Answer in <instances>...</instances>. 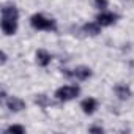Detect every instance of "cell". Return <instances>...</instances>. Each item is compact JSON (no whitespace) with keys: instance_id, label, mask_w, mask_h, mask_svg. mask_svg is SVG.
<instances>
[{"instance_id":"cell-1","label":"cell","mask_w":134,"mask_h":134,"mask_svg":"<svg viewBox=\"0 0 134 134\" xmlns=\"http://www.w3.org/2000/svg\"><path fill=\"white\" fill-rule=\"evenodd\" d=\"M18 10L14 5H5L2 8V30L5 35H14L18 30Z\"/></svg>"},{"instance_id":"cell-2","label":"cell","mask_w":134,"mask_h":134,"mask_svg":"<svg viewBox=\"0 0 134 134\" xmlns=\"http://www.w3.org/2000/svg\"><path fill=\"white\" fill-rule=\"evenodd\" d=\"M79 87L76 85H63L60 88H57L55 92V98L58 101H70V99H74L77 95H79Z\"/></svg>"},{"instance_id":"cell-3","label":"cell","mask_w":134,"mask_h":134,"mask_svg":"<svg viewBox=\"0 0 134 134\" xmlns=\"http://www.w3.org/2000/svg\"><path fill=\"white\" fill-rule=\"evenodd\" d=\"M30 24L36 30H54L55 29V22L51 19H46L43 14H33L30 19Z\"/></svg>"},{"instance_id":"cell-4","label":"cell","mask_w":134,"mask_h":134,"mask_svg":"<svg viewBox=\"0 0 134 134\" xmlns=\"http://www.w3.org/2000/svg\"><path fill=\"white\" fill-rule=\"evenodd\" d=\"M66 76H70V77H76L79 81H85L92 76V70L88 68V66H77L76 70H73V73H68L66 71L65 73Z\"/></svg>"},{"instance_id":"cell-5","label":"cell","mask_w":134,"mask_h":134,"mask_svg":"<svg viewBox=\"0 0 134 134\" xmlns=\"http://www.w3.org/2000/svg\"><path fill=\"white\" fill-rule=\"evenodd\" d=\"M115 21H117V16L114 13H99L96 16V22L99 25H104V27L106 25H112Z\"/></svg>"},{"instance_id":"cell-6","label":"cell","mask_w":134,"mask_h":134,"mask_svg":"<svg viewBox=\"0 0 134 134\" xmlns=\"http://www.w3.org/2000/svg\"><path fill=\"white\" fill-rule=\"evenodd\" d=\"M7 106H8V109H10L11 112H19V110H22V109L25 107V103H24L21 98L11 96V98H8V101H7Z\"/></svg>"},{"instance_id":"cell-7","label":"cell","mask_w":134,"mask_h":134,"mask_svg":"<svg viewBox=\"0 0 134 134\" xmlns=\"http://www.w3.org/2000/svg\"><path fill=\"white\" fill-rule=\"evenodd\" d=\"M81 107H82V110H84V114H93L95 110H96V107H98V103H96V99H93V98H87V99H84L82 103H81Z\"/></svg>"},{"instance_id":"cell-8","label":"cell","mask_w":134,"mask_h":134,"mask_svg":"<svg viewBox=\"0 0 134 134\" xmlns=\"http://www.w3.org/2000/svg\"><path fill=\"white\" fill-rule=\"evenodd\" d=\"M36 62H38L40 66H47L51 63V54L44 49H40L36 52Z\"/></svg>"},{"instance_id":"cell-9","label":"cell","mask_w":134,"mask_h":134,"mask_svg":"<svg viewBox=\"0 0 134 134\" xmlns=\"http://www.w3.org/2000/svg\"><path fill=\"white\" fill-rule=\"evenodd\" d=\"M115 95L120 98V99H128L129 96H131V90H129V87H126V85H123V84H118V85H115Z\"/></svg>"},{"instance_id":"cell-10","label":"cell","mask_w":134,"mask_h":134,"mask_svg":"<svg viewBox=\"0 0 134 134\" xmlns=\"http://www.w3.org/2000/svg\"><path fill=\"white\" fill-rule=\"evenodd\" d=\"M84 32L87 33V35H92V36H96L99 32H101V27H99V24L96 22H88V24H85L84 25Z\"/></svg>"},{"instance_id":"cell-11","label":"cell","mask_w":134,"mask_h":134,"mask_svg":"<svg viewBox=\"0 0 134 134\" xmlns=\"http://www.w3.org/2000/svg\"><path fill=\"white\" fill-rule=\"evenodd\" d=\"M35 103H36L38 106H41V107H47V106L51 104V101H49V98H47L46 95H36Z\"/></svg>"},{"instance_id":"cell-12","label":"cell","mask_w":134,"mask_h":134,"mask_svg":"<svg viewBox=\"0 0 134 134\" xmlns=\"http://www.w3.org/2000/svg\"><path fill=\"white\" fill-rule=\"evenodd\" d=\"M7 132H18V134H24V132H25V128H24V126H19V125H11V126L7 129Z\"/></svg>"},{"instance_id":"cell-13","label":"cell","mask_w":134,"mask_h":134,"mask_svg":"<svg viewBox=\"0 0 134 134\" xmlns=\"http://www.w3.org/2000/svg\"><path fill=\"white\" fill-rule=\"evenodd\" d=\"M95 5L99 10H106L107 8V0H95Z\"/></svg>"},{"instance_id":"cell-14","label":"cell","mask_w":134,"mask_h":134,"mask_svg":"<svg viewBox=\"0 0 134 134\" xmlns=\"http://www.w3.org/2000/svg\"><path fill=\"white\" fill-rule=\"evenodd\" d=\"M90 132H103V128H99V126H93V128H90Z\"/></svg>"},{"instance_id":"cell-15","label":"cell","mask_w":134,"mask_h":134,"mask_svg":"<svg viewBox=\"0 0 134 134\" xmlns=\"http://www.w3.org/2000/svg\"><path fill=\"white\" fill-rule=\"evenodd\" d=\"M5 62H7V54L2 52V63H5Z\"/></svg>"}]
</instances>
